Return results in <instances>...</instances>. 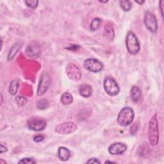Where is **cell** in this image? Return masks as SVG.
<instances>
[{"label": "cell", "mask_w": 164, "mask_h": 164, "mask_svg": "<svg viewBox=\"0 0 164 164\" xmlns=\"http://www.w3.org/2000/svg\"><path fill=\"white\" fill-rule=\"evenodd\" d=\"M147 138L149 144L154 146L158 144L159 141V128L156 114L150 119L148 123Z\"/></svg>", "instance_id": "6da1fadb"}, {"label": "cell", "mask_w": 164, "mask_h": 164, "mask_svg": "<svg viewBox=\"0 0 164 164\" xmlns=\"http://www.w3.org/2000/svg\"><path fill=\"white\" fill-rule=\"evenodd\" d=\"M134 116V111L131 108H123L117 116L118 124L121 126H127L133 122Z\"/></svg>", "instance_id": "7a4b0ae2"}, {"label": "cell", "mask_w": 164, "mask_h": 164, "mask_svg": "<svg viewBox=\"0 0 164 164\" xmlns=\"http://www.w3.org/2000/svg\"><path fill=\"white\" fill-rule=\"evenodd\" d=\"M126 45L128 53L132 55L137 54L140 51V44L135 34L130 31L126 35Z\"/></svg>", "instance_id": "3957f363"}, {"label": "cell", "mask_w": 164, "mask_h": 164, "mask_svg": "<svg viewBox=\"0 0 164 164\" xmlns=\"http://www.w3.org/2000/svg\"><path fill=\"white\" fill-rule=\"evenodd\" d=\"M103 87L105 92L111 96H115L120 91L116 81L112 77H106L104 79Z\"/></svg>", "instance_id": "277c9868"}, {"label": "cell", "mask_w": 164, "mask_h": 164, "mask_svg": "<svg viewBox=\"0 0 164 164\" xmlns=\"http://www.w3.org/2000/svg\"><path fill=\"white\" fill-rule=\"evenodd\" d=\"M51 84V78L49 74L46 72L43 73L40 76L38 82L37 94L38 96H42L48 90Z\"/></svg>", "instance_id": "5b68a950"}, {"label": "cell", "mask_w": 164, "mask_h": 164, "mask_svg": "<svg viewBox=\"0 0 164 164\" xmlns=\"http://www.w3.org/2000/svg\"><path fill=\"white\" fill-rule=\"evenodd\" d=\"M144 24L146 28L151 33H155L158 30V22L156 18L153 13L146 12L145 13Z\"/></svg>", "instance_id": "8992f818"}, {"label": "cell", "mask_w": 164, "mask_h": 164, "mask_svg": "<svg viewBox=\"0 0 164 164\" xmlns=\"http://www.w3.org/2000/svg\"><path fill=\"white\" fill-rule=\"evenodd\" d=\"M47 125L46 120L43 118L32 117L27 121V126L30 130L33 131H41L43 130Z\"/></svg>", "instance_id": "52a82bcc"}, {"label": "cell", "mask_w": 164, "mask_h": 164, "mask_svg": "<svg viewBox=\"0 0 164 164\" xmlns=\"http://www.w3.org/2000/svg\"><path fill=\"white\" fill-rule=\"evenodd\" d=\"M85 69L92 73H99L103 68V64L98 60L95 59H86L84 62Z\"/></svg>", "instance_id": "ba28073f"}, {"label": "cell", "mask_w": 164, "mask_h": 164, "mask_svg": "<svg viewBox=\"0 0 164 164\" xmlns=\"http://www.w3.org/2000/svg\"><path fill=\"white\" fill-rule=\"evenodd\" d=\"M77 129L76 125L74 122H64L62 124L59 125L55 128V132L59 134H71L74 132Z\"/></svg>", "instance_id": "9c48e42d"}, {"label": "cell", "mask_w": 164, "mask_h": 164, "mask_svg": "<svg viewBox=\"0 0 164 164\" xmlns=\"http://www.w3.org/2000/svg\"><path fill=\"white\" fill-rule=\"evenodd\" d=\"M67 75L70 79L78 81L81 78V73L77 65L74 64H69L66 67Z\"/></svg>", "instance_id": "30bf717a"}, {"label": "cell", "mask_w": 164, "mask_h": 164, "mask_svg": "<svg viewBox=\"0 0 164 164\" xmlns=\"http://www.w3.org/2000/svg\"><path fill=\"white\" fill-rule=\"evenodd\" d=\"M127 149V146L126 144L122 142H116L111 144L109 146L108 150L110 154L112 155H121L124 153Z\"/></svg>", "instance_id": "8fae6325"}, {"label": "cell", "mask_w": 164, "mask_h": 164, "mask_svg": "<svg viewBox=\"0 0 164 164\" xmlns=\"http://www.w3.org/2000/svg\"><path fill=\"white\" fill-rule=\"evenodd\" d=\"M26 54L30 57L37 58L40 55L39 46L35 43L30 44L26 49Z\"/></svg>", "instance_id": "7c38bea8"}, {"label": "cell", "mask_w": 164, "mask_h": 164, "mask_svg": "<svg viewBox=\"0 0 164 164\" xmlns=\"http://www.w3.org/2000/svg\"><path fill=\"white\" fill-rule=\"evenodd\" d=\"M58 155L60 160L67 161L70 158L71 152L69 149L65 147H60L58 150Z\"/></svg>", "instance_id": "4fadbf2b"}, {"label": "cell", "mask_w": 164, "mask_h": 164, "mask_svg": "<svg viewBox=\"0 0 164 164\" xmlns=\"http://www.w3.org/2000/svg\"><path fill=\"white\" fill-rule=\"evenodd\" d=\"M130 95H131V98L133 101L135 103L139 102L141 100L142 96L141 90L138 87L133 86L131 89Z\"/></svg>", "instance_id": "5bb4252c"}, {"label": "cell", "mask_w": 164, "mask_h": 164, "mask_svg": "<svg viewBox=\"0 0 164 164\" xmlns=\"http://www.w3.org/2000/svg\"><path fill=\"white\" fill-rule=\"evenodd\" d=\"M79 92L81 96L84 98H89L92 94V89L89 85L84 84L80 86Z\"/></svg>", "instance_id": "9a60e30c"}, {"label": "cell", "mask_w": 164, "mask_h": 164, "mask_svg": "<svg viewBox=\"0 0 164 164\" xmlns=\"http://www.w3.org/2000/svg\"><path fill=\"white\" fill-rule=\"evenodd\" d=\"M60 101L63 105H68L72 103L73 101V98L72 95L69 92H64L61 96Z\"/></svg>", "instance_id": "2e32d148"}, {"label": "cell", "mask_w": 164, "mask_h": 164, "mask_svg": "<svg viewBox=\"0 0 164 164\" xmlns=\"http://www.w3.org/2000/svg\"><path fill=\"white\" fill-rule=\"evenodd\" d=\"M105 30L108 39H109L110 41L112 40L114 37V28L112 24L110 23L106 24L105 27Z\"/></svg>", "instance_id": "e0dca14e"}, {"label": "cell", "mask_w": 164, "mask_h": 164, "mask_svg": "<svg viewBox=\"0 0 164 164\" xmlns=\"http://www.w3.org/2000/svg\"><path fill=\"white\" fill-rule=\"evenodd\" d=\"M19 88V80L14 79L10 82V84L9 86V93L12 95H14L18 90Z\"/></svg>", "instance_id": "ac0fdd59"}, {"label": "cell", "mask_w": 164, "mask_h": 164, "mask_svg": "<svg viewBox=\"0 0 164 164\" xmlns=\"http://www.w3.org/2000/svg\"><path fill=\"white\" fill-rule=\"evenodd\" d=\"M21 47V45L19 44L18 43L16 44L14 46H12V48H11V49L10 50V52L8 53V60H12L13 59V57H15V55L17 54L18 51L19 50Z\"/></svg>", "instance_id": "d6986e66"}, {"label": "cell", "mask_w": 164, "mask_h": 164, "mask_svg": "<svg viewBox=\"0 0 164 164\" xmlns=\"http://www.w3.org/2000/svg\"><path fill=\"white\" fill-rule=\"evenodd\" d=\"M101 19L98 18L93 19L90 23V30L92 31H95L100 28L101 24Z\"/></svg>", "instance_id": "ffe728a7"}, {"label": "cell", "mask_w": 164, "mask_h": 164, "mask_svg": "<svg viewBox=\"0 0 164 164\" xmlns=\"http://www.w3.org/2000/svg\"><path fill=\"white\" fill-rule=\"evenodd\" d=\"M119 3L120 8L125 12H129L132 8V5L130 1L122 0V1H120Z\"/></svg>", "instance_id": "44dd1931"}, {"label": "cell", "mask_w": 164, "mask_h": 164, "mask_svg": "<svg viewBox=\"0 0 164 164\" xmlns=\"http://www.w3.org/2000/svg\"><path fill=\"white\" fill-rule=\"evenodd\" d=\"M37 106L40 110H44V109H46L49 107V103L46 99H40L37 101Z\"/></svg>", "instance_id": "7402d4cb"}, {"label": "cell", "mask_w": 164, "mask_h": 164, "mask_svg": "<svg viewBox=\"0 0 164 164\" xmlns=\"http://www.w3.org/2000/svg\"><path fill=\"white\" fill-rule=\"evenodd\" d=\"M25 4L27 7L31 8H36L38 6V2L37 0H27V1H25Z\"/></svg>", "instance_id": "603a6c76"}, {"label": "cell", "mask_w": 164, "mask_h": 164, "mask_svg": "<svg viewBox=\"0 0 164 164\" xmlns=\"http://www.w3.org/2000/svg\"><path fill=\"white\" fill-rule=\"evenodd\" d=\"M19 163H24V164H32V163H36L37 161L35 160L32 158H24L21 159L19 162Z\"/></svg>", "instance_id": "cb8c5ba5"}, {"label": "cell", "mask_w": 164, "mask_h": 164, "mask_svg": "<svg viewBox=\"0 0 164 164\" xmlns=\"http://www.w3.org/2000/svg\"><path fill=\"white\" fill-rule=\"evenodd\" d=\"M15 100L19 106H22L24 105L27 102V99L22 96H17Z\"/></svg>", "instance_id": "d4e9b609"}, {"label": "cell", "mask_w": 164, "mask_h": 164, "mask_svg": "<svg viewBox=\"0 0 164 164\" xmlns=\"http://www.w3.org/2000/svg\"><path fill=\"white\" fill-rule=\"evenodd\" d=\"M44 139V136L42 135H37V136H34V138H33V141L36 142H40L41 141H43Z\"/></svg>", "instance_id": "484cf974"}, {"label": "cell", "mask_w": 164, "mask_h": 164, "mask_svg": "<svg viewBox=\"0 0 164 164\" xmlns=\"http://www.w3.org/2000/svg\"><path fill=\"white\" fill-rule=\"evenodd\" d=\"M86 163H101V161H99L98 158H90L88 161H87Z\"/></svg>", "instance_id": "4316f807"}, {"label": "cell", "mask_w": 164, "mask_h": 164, "mask_svg": "<svg viewBox=\"0 0 164 164\" xmlns=\"http://www.w3.org/2000/svg\"><path fill=\"white\" fill-rule=\"evenodd\" d=\"M7 147L4 146L3 144H1V146H0V153H3L4 152H7Z\"/></svg>", "instance_id": "83f0119b"}, {"label": "cell", "mask_w": 164, "mask_h": 164, "mask_svg": "<svg viewBox=\"0 0 164 164\" xmlns=\"http://www.w3.org/2000/svg\"><path fill=\"white\" fill-rule=\"evenodd\" d=\"M163 3L164 2L163 1H160V10H161V15L162 16H163Z\"/></svg>", "instance_id": "f1b7e54d"}, {"label": "cell", "mask_w": 164, "mask_h": 164, "mask_svg": "<svg viewBox=\"0 0 164 164\" xmlns=\"http://www.w3.org/2000/svg\"><path fill=\"white\" fill-rule=\"evenodd\" d=\"M135 2L136 3H138V4H140V5H142V4H144V1H142V2H141V1H135Z\"/></svg>", "instance_id": "f546056e"}, {"label": "cell", "mask_w": 164, "mask_h": 164, "mask_svg": "<svg viewBox=\"0 0 164 164\" xmlns=\"http://www.w3.org/2000/svg\"><path fill=\"white\" fill-rule=\"evenodd\" d=\"M6 163V162L5 161H3V160L2 159H1V160H0V163Z\"/></svg>", "instance_id": "4dcf8cb0"}, {"label": "cell", "mask_w": 164, "mask_h": 164, "mask_svg": "<svg viewBox=\"0 0 164 164\" xmlns=\"http://www.w3.org/2000/svg\"><path fill=\"white\" fill-rule=\"evenodd\" d=\"M108 1H105V2H103V1H100V3H107Z\"/></svg>", "instance_id": "1f68e13d"}, {"label": "cell", "mask_w": 164, "mask_h": 164, "mask_svg": "<svg viewBox=\"0 0 164 164\" xmlns=\"http://www.w3.org/2000/svg\"><path fill=\"white\" fill-rule=\"evenodd\" d=\"M1 99H2V102H1V105L3 103V96H2V94H1Z\"/></svg>", "instance_id": "d6a6232c"}]
</instances>
